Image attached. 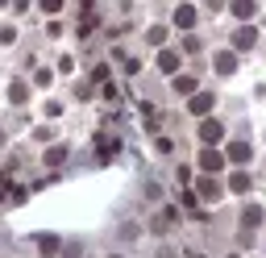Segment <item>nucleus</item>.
Segmentation results:
<instances>
[{"label": "nucleus", "instance_id": "1", "mask_svg": "<svg viewBox=\"0 0 266 258\" xmlns=\"http://www.w3.org/2000/svg\"><path fill=\"white\" fill-rule=\"evenodd\" d=\"M208 104H212V96H195L191 100V113H208Z\"/></svg>", "mask_w": 266, "mask_h": 258}]
</instances>
